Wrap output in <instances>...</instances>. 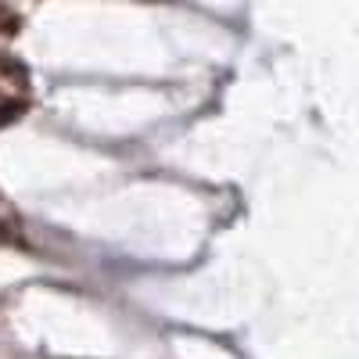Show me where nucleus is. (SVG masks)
Returning <instances> with one entry per match:
<instances>
[{
	"mask_svg": "<svg viewBox=\"0 0 359 359\" xmlns=\"http://www.w3.org/2000/svg\"><path fill=\"white\" fill-rule=\"evenodd\" d=\"M18 33H22V15H18L15 8H8L4 0H0V36L15 40Z\"/></svg>",
	"mask_w": 359,
	"mask_h": 359,
	"instance_id": "nucleus-1",
	"label": "nucleus"
},
{
	"mask_svg": "<svg viewBox=\"0 0 359 359\" xmlns=\"http://www.w3.org/2000/svg\"><path fill=\"white\" fill-rule=\"evenodd\" d=\"M0 233H4V230H0Z\"/></svg>",
	"mask_w": 359,
	"mask_h": 359,
	"instance_id": "nucleus-3",
	"label": "nucleus"
},
{
	"mask_svg": "<svg viewBox=\"0 0 359 359\" xmlns=\"http://www.w3.org/2000/svg\"><path fill=\"white\" fill-rule=\"evenodd\" d=\"M25 108H29V104L18 101V97H15V101H0V123H11V118L25 115Z\"/></svg>",
	"mask_w": 359,
	"mask_h": 359,
	"instance_id": "nucleus-2",
	"label": "nucleus"
}]
</instances>
